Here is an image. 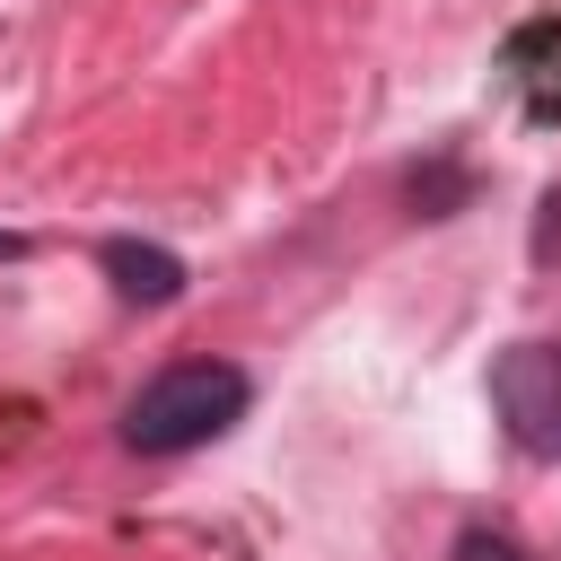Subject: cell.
I'll use <instances>...</instances> for the list:
<instances>
[{"mask_svg":"<svg viewBox=\"0 0 561 561\" xmlns=\"http://www.w3.org/2000/svg\"><path fill=\"white\" fill-rule=\"evenodd\" d=\"M491 412L526 456H561V342H508L491 359Z\"/></svg>","mask_w":561,"mask_h":561,"instance_id":"obj_2","label":"cell"},{"mask_svg":"<svg viewBox=\"0 0 561 561\" xmlns=\"http://www.w3.org/2000/svg\"><path fill=\"white\" fill-rule=\"evenodd\" d=\"M18 254H26V237H9V228H0V263H18Z\"/></svg>","mask_w":561,"mask_h":561,"instance_id":"obj_6","label":"cell"},{"mask_svg":"<svg viewBox=\"0 0 561 561\" xmlns=\"http://www.w3.org/2000/svg\"><path fill=\"white\" fill-rule=\"evenodd\" d=\"M254 403V377L237 359H175L158 368L131 403H123V447L140 456H184V447H210L219 430H237Z\"/></svg>","mask_w":561,"mask_h":561,"instance_id":"obj_1","label":"cell"},{"mask_svg":"<svg viewBox=\"0 0 561 561\" xmlns=\"http://www.w3.org/2000/svg\"><path fill=\"white\" fill-rule=\"evenodd\" d=\"M465 202V167H430V175H412V219H447Z\"/></svg>","mask_w":561,"mask_h":561,"instance_id":"obj_4","label":"cell"},{"mask_svg":"<svg viewBox=\"0 0 561 561\" xmlns=\"http://www.w3.org/2000/svg\"><path fill=\"white\" fill-rule=\"evenodd\" d=\"M456 561H526V552H517L508 535H491V526H465V535H456Z\"/></svg>","mask_w":561,"mask_h":561,"instance_id":"obj_5","label":"cell"},{"mask_svg":"<svg viewBox=\"0 0 561 561\" xmlns=\"http://www.w3.org/2000/svg\"><path fill=\"white\" fill-rule=\"evenodd\" d=\"M96 263H105V280H114V298H131V307H175L184 298V254H167V245H149V237H105L96 245Z\"/></svg>","mask_w":561,"mask_h":561,"instance_id":"obj_3","label":"cell"}]
</instances>
